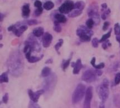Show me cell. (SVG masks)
Here are the masks:
<instances>
[{"mask_svg": "<svg viewBox=\"0 0 120 108\" xmlns=\"http://www.w3.org/2000/svg\"><path fill=\"white\" fill-rule=\"evenodd\" d=\"M63 42H64V41L63 39H59V41L57 42L56 44H55V46H54L55 50H56V51L58 52V54H60L59 52V50L60 48L61 47V46H62L63 44Z\"/></svg>", "mask_w": 120, "mask_h": 108, "instance_id": "obj_25", "label": "cell"}, {"mask_svg": "<svg viewBox=\"0 0 120 108\" xmlns=\"http://www.w3.org/2000/svg\"><path fill=\"white\" fill-rule=\"evenodd\" d=\"M34 6L36 8H40V7H42V3L39 0H36L35 2H34Z\"/></svg>", "mask_w": 120, "mask_h": 108, "instance_id": "obj_36", "label": "cell"}, {"mask_svg": "<svg viewBox=\"0 0 120 108\" xmlns=\"http://www.w3.org/2000/svg\"><path fill=\"white\" fill-rule=\"evenodd\" d=\"M97 76H98L97 74L96 70L89 69L85 71L83 73L82 76V80L86 83H90L96 81Z\"/></svg>", "mask_w": 120, "mask_h": 108, "instance_id": "obj_3", "label": "cell"}, {"mask_svg": "<svg viewBox=\"0 0 120 108\" xmlns=\"http://www.w3.org/2000/svg\"><path fill=\"white\" fill-rule=\"evenodd\" d=\"M86 86L82 84H79L72 94L71 100L73 104H75L81 101L86 94Z\"/></svg>", "mask_w": 120, "mask_h": 108, "instance_id": "obj_2", "label": "cell"}, {"mask_svg": "<svg viewBox=\"0 0 120 108\" xmlns=\"http://www.w3.org/2000/svg\"><path fill=\"white\" fill-rule=\"evenodd\" d=\"M36 103H35V102L32 101L30 103V105H29V108H40V106L39 105H35V104Z\"/></svg>", "mask_w": 120, "mask_h": 108, "instance_id": "obj_39", "label": "cell"}, {"mask_svg": "<svg viewBox=\"0 0 120 108\" xmlns=\"http://www.w3.org/2000/svg\"><path fill=\"white\" fill-rule=\"evenodd\" d=\"M74 8V4L71 0H66L64 3L59 7V11L63 14H68Z\"/></svg>", "mask_w": 120, "mask_h": 108, "instance_id": "obj_5", "label": "cell"}, {"mask_svg": "<svg viewBox=\"0 0 120 108\" xmlns=\"http://www.w3.org/2000/svg\"><path fill=\"white\" fill-rule=\"evenodd\" d=\"M52 61H53V60H52V58H50V59H49L47 60L46 61V62H45V64H52Z\"/></svg>", "mask_w": 120, "mask_h": 108, "instance_id": "obj_40", "label": "cell"}, {"mask_svg": "<svg viewBox=\"0 0 120 108\" xmlns=\"http://www.w3.org/2000/svg\"><path fill=\"white\" fill-rule=\"evenodd\" d=\"M52 39H53V37H52V34H50L49 32L45 33L43 35L42 39V46L45 48L49 47L52 41Z\"/></svg>", "mask_w": 120, "mask_h": 108, "instance_id": "obj_10", "label": "cell"}, {"mask_svg": "<svg viewBox=\"0 0 120 108\" xmlns=\"http://www.w3.org/2000/svg\"><path fill=\"white\" fill-rule=\"evenodd\" d=\"M114 31H115V33L116 35L120 34V26L118 23L115 25V27H114Z\"/></svg>", "mask_w": 120, "mask_h": 108, "instance_id": "obj_31", "label": "cell"}, {"mask_svg": "<svg viewBox=\"0 0 120 108\" xmlns=\"http://www.w3.org/2000/svg\"><path fill=\"white\" fill-rule=\"evenodd\" d=\"M115 83L116 85H118L120 83V72L117 73L115 76Z\"/></svg>", "mask_w": 120, "mask_h": 108, "instance_id": "obj_34", "label": "cell"}, {"mask_svg": "<svg viewBox=\"0 0 120 108\" xmlns=\"http://www.w3.org/2000/svg\"><path fill=\"white\" fill-rule=\"evenodd\" d=\"M88 15L94 20L95 24H99L100 17L98 14V7L97 5H92L88 9Z\"/></svg>", "mask_w": 120, "mask_h": 108, "instance_id": "obj_4", "label": "cell"}, {"mask_svg": "<svg viewBox=\"0 0 120 108\" xmlns=\"http://www.w3.org/2000/svg\"><path fill=\"white\" fill-rule=\"evenodd\" d=\"M111 13V10L109 8H107V9L105 10V11H103V14L101 15V18L102 20H105L107 18V17Z\"/></svg>", "mask_w": 120, "mask_h": 108, "instance_id": "obj_27", "label": "cell"}, {"mask_svg": "<svg viewBox=\"0 0 120 108\" xmlns=\"http://www.w3.org/2000/svg\"><path fill=\"white\" fill-rule=\"evenodd\" d=\"M108 86H109V81L107 79H105L102 84L99 85L97 89L99 99H101L102 103H105L106 102L107 99H108V96H109Z\"/></svg>", "mask_w": 120, "mask_h": 108, "instance_id": "obj_1", "label": "cell"}, {"mask_svg": "<svg viewBox=\"0 0 120 108\" xmlns=\"http://www.w3.org/2000/svg\"><path fill=\"white\" fill-rule=\"evenodd\" d=\"M111 32H112V29H111L110 30H109V31H108V32L106 33V34L103 35L101 39V40H99V42H103L104 41H105L106 40H108V38L110 37Z\"/></svg>", "mask_w": 120, "mask_h": 108, "instance_id": "obj_24", "label": "cell"}, {"mask_svg": "<svg viewBox=\"0 0 120 108\" xmlns=\"http://www.w3.org/2000/svg\"><path fill=\"white\" fill-rule=\"evenodd\" d=\"M85 7V3L83 1H79L74 4V8L75 9H78L83 11Z\"/></svg>", "mask_w": 120, "mask_h": 108, "instance_id": "obj_20", "label": "cell"}, {"mask_svg": "<svg viewBox=\"0 0 120 108\" xmlns=\"http://www.w3.org/2000/svg\"><path fill=\"white\" fill-rule=\"evenodd\" d=\"M111 46V43L109 42V40H107L103 42V43H102V48L104 50H106L108 48V46Z\"/></svg>", "mask_w": 120, "mask_h": 108, "instance_id": "obj_30", "label": "cell"}, {"mask_svg": "<svg viewBox=\"0 0 120 108\" xmlns=\"http://www.w3.org/2000/svg\"><path fill=\"white\" fill-rule=\"evenodd\" d=\"M51 74V68L49 67H44L41 70V75L42 77L44 78H47L49 75H50Z\"/></svg>", "mask_w": 120, "mask_h": 108, "instance_id": "obj_17", "label": "cell"}, {"mask_svg": "<svg viewBox=\"0 0 120 108\" xmlns=\"http://www.w3.org/2000/svg\"><path fill=\"white\" fill-rule=\"evenodd\" d=\"M28 29V26L27 25H21L19 26L18 28H16L13 31V33L17 37H20L25 31L27 30Z\"/></svg>", "mask_w": 120, "mask_h": 108, "instance_id": "obj_12", "label": "cell"}, {"mask_svg": "<svg viewBox=\"0 0 120 108\" xmlns=\"http://www.w3.org/2000/svg\"><path fill=\"white\" fill-rule=\"evenodd\" d=\"M92 66L94 67L95 68H96V69H102V68H105V65L103 62H101V63L99 64L98 65H96V64H95L93 65H92Z\"/></svg>", "mask_w": 120, "mask_h": 108, "instance_id": "obj_33", "label": "cell"}, {"mask_svg": "<svg viewBox=\"0 0 120 108\" xmlns=\"http://www.w3.org/2000/svg\"><path fill=\"white\" fill-rule=\"evenodd\" d=\"M16 28H17V26L16 25H13L10 26L9 27H8V29H7V30H8V31L13 32Z\"/></svg>", "mask_w": 120, "mask_h": 108, "instance_id": "obj_38", "label": "cell"}, {"mask_svg": "<svg viewBox=\"0 0 120 108\" xmlns=\"http://www.w3.org/2000/svg\"><path fill=\"white\" fill-rule=\"evenodd\" d=\"M71 66L73 68V73L74 74H78L79 73L80 70L83 68V65L82 64V61L80 59H79L76 61V62H71Z\"/></svg>", "mask_w": 120, "mask_h": 108, "instance_id": "obj_11", "label": "cell"}, {"mask_svg": "<svg viewBox=\"0 0 120 108\" xmlns=\"http://www.w3.org/2000/svg\"><path fill=\"white\" fill-rule=\"evenodd\" d=\"M76 33L79 37L83 35H89L92 37L93 35V32L90 29L88 28L87 26H80L77 30Z\"/></svg>", "mask_w": 120, "mask_h": 108, "instance_id": "obj_8", "label": "cell"}, {"mask_svg": "<svg viewBox=\"0 0 120 108\" xmlns=\"http://www.w3.org/2000/svg\"><path fill=\"white\" fill-rule=\"evenodd\" d=\"M101 6H102V11H103V10H106V9H107V5L106 4H103L101 5Z\"/></svg>", "mask_w": 120, "mask_h": 108, "instance_id": "obj_41", "label": "cell"}, {"mask_svg": "<svg viewBox=\"0 0 120 108\" xmlns=\"http://www.w3.org/2000/svg\"><path fill=\"white\" fill-rule=\"evenodd\" d=\"M4 17H5V14H3L2 13H1V14H0V21L2 22L3 21V20H4Z\"/></svg>", "mask_w": 120, "mask_h": 108, "instance_id": "obj_42", "label": "cell"}, {"mask_svg": "<svg viewBox=\"0 0 120 108\" xmlns=\"http://www.w3.org/2000/svg\"><path fill=\"white\" fill-rule=\"evenodd\" d=\"M82 11H82V10L74 8V9L73 10V11H71V12L68 14V16L69 17H71V18H74V17H78L82 14Z\"/></svg>", "mask_w": 120, "mask_h": 108, "instance_id": "obj_15", "label": "cell"}, {"mask_svg": "<svg viewBox=\"0 0 120 108\" xmlns=\"http://www.w3.org/2000/svg\"><path fill=\"white\" fill-rule=\"evenodd\" d=\"M25 44H28L31 47L33 51H39L40 50V47L39 46V43L35 39L34 37H30L27 41L25 42Z\"/></svg>", "mask_w": 120, "mask_h": 108, "instance_id": "obj_9", "label": "cell"}, {"mask_svg": "<svg viewBox=\"0 0 120 108\" xmlns=\"http://www.w3.org/2000/svg\"><path fill=\"white\" fill-rule=\"evenodd\" d=\"M99 42L98 39H97V38H93V39H92V46H93V47H95V48H97L98 47V43Z\"/></svg>", "mask_w": 120, "mask_h": 108, "instance_id": "obj_29", "label": "cell"}, {"mask_svg": "<svg viewBox=\"0 0 120 108\" xmlns=\"http://www.w3.org/2000/svg\"><path fill=\"white\" fill-rule=\"evenodd\" d=\"M27 92H28V95L31 101L37 103L39 101L40 96L45 93V90L41 89L36 92H34L31 89H29Z\"/></svg>", "mask_w": 120, "mask_h": 108, "instance_id": "obj_7", "label": "cell"}, {"mask_svg": "<svg viewBox=\"0 0 120 108\" xmlns=\"http://www.w3.org/2000/svg\"><path fill=\"white\" fill-rule=\"evenodd\" d=\"M44 55H41L40 57H35V56H31L29 59L27 60L30 63H35V62H38L40 60H41L42 58H43Z\"/></svg>", "mask_w": 120, "mask_h": 108, "instance_id": "obj_21", "label": "cell"}, {"mask_svg": "<svg viewBox=\"0 0 120 108\" xmlns=\"http://www.w3.org/2000/svg\"><path fill=\"white\" fill-rule=\"evenodd\" d=\"M42 12H43V8L41 7H40V8H36L34 12V14L36 16H40L42 14Z\"/></svg>", "mask_w": 120, "mask_h": 108, "instance_id": "obj_28", "label": "cell"}, {"mask_svg": "<svg viewBox=\"0 0 120 108\" xmlns=\"http://www.w3.org/2000/svg\"><path fill=\"white\" fill-rule=\"evenodd\" d=\"M2 46H3V44L2 43H1V48H2Z\"/></svg>", "mask_w": 120, "mask_h": 108, "instance_id": "obj_45", "label": "cell"}, {"mask_svg": "<svg viewBox=\"0 0 120 108\" xmlns=\"http://www.w3.org/2000/svg\"><path fill=\"white\" fill-rule=\"evenodd\" d=\"M72 54H71V57H70V58L68 60H64L63 62V64H62V68H63V71H65V70L67 69V68H68V67L69 66V65L70 64V62H71V56H72Z\"/></svg>", "mask_w": 120, "mask_h": 108, "instance_id": "obj_23", "label": "cell"}, {"mask_svg": "<svg viewBox=\"0 0 120 108\" xmlns=\"http://www.w3.org/2000/svg\"><path fill=\"white\" fill-rule=\"evenodd\" d=\"M30 14V5L26 4L22 7V16L23 18H28Z\"/></svg>", "mask_w": 120, "mask_h": 108, "instance_id": "obj_13", "label": "cell"}, {"mask_svg": "<svg viewBox=\"0 0 120 108\" xmlns=\"http://www.w3.org/2000/svg\"><path fill=\"white\" fill-rule=\"evenodd\" d=\"M109 26V22L108 21H106V22H105V23L103 24V31H106L107 30L108 28V26Z\"/></svg>", "mask_w": 120, "mask_h": 108, "instance_id": "obj_37", "label": "cell"}, {"mask_svg": "<svg viewBox=\"0 0 120 108\" xmlns=\"http://www.w3.org/2000/svg\"><path fill=\"white\" fill-rule=\"evenodd\" d=\"M93 97V87H88L86 91L85 94V100L84 102V106L85 108H90V103Z\"/></svg>", "mask_w": 120, "mask_h": 108, "instance_id": "obj_6", "label": "cell"}, {"mask_svg": "<svg viewBox=\"0 0 120 108\" xmlns=\"http://www.w3.org/2000/svg\"><path fill=\"white\" fill-rule=\"evenodd\" d=\"M116 40L117 41H118V42H119L120 43V34L119 35H116Z\"/></svg>", "mask_w": 120, "mask_h": 108, "instance_id": "obj_43", "label": "cell"}, {"mask_svg": "<svg viewBox=\"0 0 120 108\" xmlns=\"http://www.w3.org/2000/svg\"><path fill=\"white\" fill-rule=\"evenodd\" d=\"M2 35L1 34L0 35V40H2Z\"/></svg>", "mask_w": 120, "mask_h": 108, "instance_id": "obj_44", "label": "cell"}, {"mask_svg": "<svg viewBox=\"0 0 120 108\" xmlns=\"http://www.w3.org/2000/svg\"><path fill=\"white\" fill-rule=\"evenodd\" d=\"M26 24L29 26L36 25L38 24V21L36 20H34V19H33V20H29V21H27V22H26Z\"/></svg>", "mask_w": 120, "mask_h": 108, "instance_id": "obj_32", "label": "cell"}, {"mask_svg": "<svg viewBox=\"0 0 120 108\" xmlns=\"http://www.w3.org/2000/svg\"><path fill=\"white\" fill-rule=\"evenodd\" d=\"M8 97H9V96H8V93H5V94L2 97V101L5 104H7L8 103Z\"/></svg>", "mask_w": 120, "mask_h": 108, "instance_id": "obj_35", "label": "cell"}, {"mask_svg": "<svg viewBox=\"0 0 120 108\" xmlns=\"http://www.w3.org/2000/svg\"><path fill=\"white\" fill-rule=\"evenodd\" d=\"M55 18L60 23H65L67 21V18L63 14H57L55 15Z\"/></svg>", "mask_w": 120, "mask_h": 108, "instance_id": "obj_16", "label": "cell"}, {"mask_svg": "<svg viewBox=\"0 0 120 108\" xmlns=\"http://www.w3.org/2000/svg\"><path fill=\"white\" fill-rule=\"evenodd\" d=\"M86 26H87L88 28L91 29L93 28V25L95 24V23H94V20H93V19L91 18H90L87 21H86Z\"/></svg>", "mask_w": 120, "mask_h": 108, "instance_id": "obj_26", "label": "cell"}, {"mask_svg": "<svg viewBox=\"0 0 120 108\" xmlns=\"http://www.w3.org/2000/svg\"><path fill=\"white\" fill-rule=\"evenodd\" d=\"M44 33V29L42 27H38L35 28L33 30V34L36 37H40Z\"/></svg>", "mask_w": 120, "mask_h": 108, "instance_id": "obj_14", "label": "cell"}, {"mask_svg": "<svg viewBox=\"0 0 120 108\" xmlns=\"http://www.w3.org/2000/svg\"><path fill=\"white\" fill-rule=\"evenodd\" d=\"M8 71L7 72H5L2 73L0 76V83L1 84L4 83H8Z\"/></svg>", "mask_w": 120, "mask_h": 108, "instance_id": "obj_18", "label": "cell"}, {"mask_svg": "<svg viewBox=\"0 0 120 108\" xmlns=\"http://www.w3.org/2000/svg\"><path fill=\"white\" fill-rule=\"evenodd\" d=\"M54 7V4L52 1H47L43 5V8L47 11L52 10Z\"/></svg>", "mask_w": 120, "mask_h": 108, "instance_id": "obj_19", "label": "cell"}, {"mask_svg": "<svg viewBox=\"0 0 120 108\" xmlns=\"http://www.w3.org/2000/svg\"><path fill=\"white\" fill-rule=\"evenodd\" d=\"M54 30L56 32L59 33L61 31V26L60 25V22H59L57 20L54 21Z\"/></svg>", "mask_w": 120, "mask_h": 108, "instance_id": "obj_22", "label": "cell"}]
</instances>
